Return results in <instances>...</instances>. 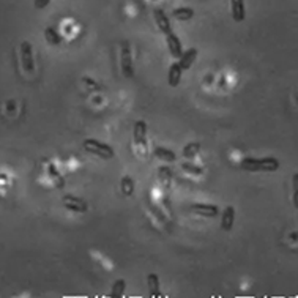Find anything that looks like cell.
<instances>
[{
	"mask_svg": "<svg viewBox=\"0 0 298 298\" xmlns=\"http://www.w3.org/2000/svg\"><path fill=\"white\" fill-rule=\"evenodd\" d=\"M240 167L246 172H276L281 167V163L274 156H265V158L246 156V158L242 160Z\"/></svg>",
	"mask_w": 298,
	"mask_h": 298,
	"instance_id": "6da1fadb",
	"label": "cell"
},
{
	"mask_svg": "<svg viewBox=\"0 0 298 298\" xmlns=\"http://www.w3.org/2000/svg\"><path fill=\"white\" fill-rule=\"evenodd\" d=\"M82 147L87 153H92L95 156H98L101 160H112L114 158V148L110 147L106 142H101L98 139H93V137H88L82 142Z\"/></svg>",
	"mask_w": 298,
	"mask_h": 298,
	"instance_id": "7a4b0ae2",
	"label": "cell"
},
{
	"mask_svg": "<svg viewBox=\"0 0 298 298\" xmlns=\"http://www.w3.org/2000/svg\"><path fill=\"white\" fill-rule=\"evenodd\" d=\"M120 68L125 79L134 78L133 54H131V46L128 41H122V46H120Z\"/></svg>",
	"mask_w": 298,
	"mask_h": 298,
	"instance_id": "3957f363",
	"label": "cell"
},
{
	"mask_svg": "<svg viewBox=\"0 0 298 298\" xmlns=\"http://www.w3.org/2000/svg\"><path fill=\"white\" fill-rule=\"evenodd\" d=\"M21 63L26 73L32 74L35 71V58H33V46L30 41L21 43Z\"/></svg>",
	"mask_w": 298,
	"mask_h": 298,
	"instance_id": "277c9868",
	"label": "cell"
},
{
	"mask_svg": "<svg viewBox=\"0 0 298 298\" xmlns=\"http://www.w3.org/2000/svg\"><path fill=\"white\" fill-rule=\"evenodd\" d=\"M62 204L66 210L74 212V213H87L88 212V204L84 199H81L74 194H65L62 197Z\"/></svg>",
	"mask_w": 298,
	"mask_h": 298,
	"instance_id": "5b68a950",
	"label": "cell"
},
{
	"mask_svg": "<svg viewBox=\"0 0 298 298\" xmlns=\"http://www.w3.org/2000/svg\"><path fill=\"white\" fill-rule=\"evenodd\" d=\"M133 137H134V144H136V147L147 152V123L144 120H137L134 123Z\"/></svg>",
	"mask_w": 298,
	"mask_h": 298,
	"instance_id": "8992f818",
	"label": "cell"
},
{
	"mask_svg": "<svg viewBox=\"0 0 298 298\" xmlns=\"http://www.w3.org/2000/svg\"><path fill=\"white\" fill-rule=\"evenodd\" d=\"M191 212L204 218H216L219 215V208L215 204H192Z\"/></svg>",
	"mask_w": 298,
	"mask_h": 298,
	"instance_id": "52a82bcc",
	"label": "cell"
},
{
	"mask_svg": "<svg viewBox=\"0 0 298 298\" xmlns=\"http://www.w3.org/2000/svg\"><path fill=\"white\" fill-rule=\"evenodd\" d=\"M235 224V208L232 205H227L221 213V229L224 232H230Z\"/></svg>",
	"mask_w": 298,
	"mask_h": 298,
	"instance_id": "ba28073f",
	"label": "cell"
},
{
	"mask_svg": "<svg viewBox=\"0 0 298 298\" xmlns=\"http://www.w3.org/2000/svg\"><path fill=\"white\" fill-rule=\"evenodd\" d=\"M166 41H167V48H169L170 55H172L174 58H180V55L183 54V48H182L180 38H178L174 32H170V33L166 35Z\"/></svg>",
	"mask_w": 298,
	"mask_h": 298,
	"instance_id": "9c48e42d",
	"label": "cell"
},
{
	"mask_svg": "<svg viewBox=\"0 0 298 298\" xmlns=\"http://www.w3.org/2000/svg\"><path fill=\"white\" fill-rule=\"evenodd\" d=\"M153 16H155L156 26H158V28H160L163 33L167 35V33L172 32V26H170V21H169V18L166 16L164 11L160 10V8H156V10L153 11Z\"/></svg>",
	"mask_w": 298,
	"mask_h": 298,
	"instance_id": "30bf717a",
	"label": "cell"
},
{
	"mask_svg": "<svg viewBox=\"0 0 298 298\" xmlns=\"http://www.w3.org/2000/svg\"><path fill=\"white\" fill-rule=\"evenodd\" d=\"M183 76V70L182 66L178 65V62H174L172 65L169 66V71H167V82L170 87H178L180 85V81Z\"/></svg>",
	"mask_w": 298,
	"mask_h": 298,
	"instance_id": "8fae6325",
	"label": "cell"
},
{
	"mask_svg": "<svg viewBox=\"0 0 298 298\" xmlns=\"http://www.w3.org/2000/svg\"><path fill=\"white\" fill-rule=\"evenodd\" d=\"M230 11H232V19L235 22H243L246 18L244 0H230Z\"/></svg>",
	"mask_w": 298,
	"mask_h": 298,
	"instance_id": "7c38bea8",
	"label": "cell"
},
{
	"mask_svg": "<svg viewBox=\"0 0 298 298\" xmlns=\"http://www.w3.org/2000/svg\"><path fill=\"white\" fill-rule=\"evenodd\" d=\"M196 58H197V49L196 48H190L188 51L183 52V54L180 55V58H178V65L182 66L183 71H186V70L191 68L192 63L196 62Z\"/></svg>",
	"mask_w": 298,
	"mask_h": 298,
	"instance_id": "4fadbf2b",
	"label": "cell"
},
{
	"mask_svg": "<svg viewBox=\"0 0 298 298\" xmlns=\"http://www.w3.org/2000/svg\"><path fill=\"white\" fill-rule=\"evenodd\" d=\"M147 284H148V295L152 298H161V289H160V276L156 273H148L147 276Z\"/></svg>",
	"mask_w": 298,
	"mask_h": 298,
	"instance_id": "5bb4252c",
	"label": "cell"
},
{
	"mask_svg": "<svg viewBox=\"0 0 298 298\" xmlns=\"http://www.w3.org/2000/svg\"><path fill=\"white\" fill-rule=\"evenodd\" d=\"M155 156L161 161L164 163H174L177 161V155L174 150H170V148H166V147H156L155 148Z\"/></svg>",
	"mask_w": 298,
	"mask_h": 298,
	"instance_id": "9a60e30c",
	"label": "cell"
},
{
	"mask_svg": "<svg viewBox=\"0 0 298 298\" xmlns=\"http://www.w3.org/2000/svg\"><path fill=\"white\" fill-rule=\"evenodd\" d=\"M134 188H136V185H134V180L131 175H123L122 180H120V191L123 192L125 197H131L134 194Z\"/></svg>",
	"mask_w": 298,
	"mask_h": 298,
	"instance_id": "2e32d148",
	"label": "cell"
},
{
	"mask_svg": "<svg viewBox=\"0 0 298 298\" xmlns=\"http://www.w3.org/2000/svg\"><path fill=\"white\" fill-rule=\"evenodd\" d=\"M44 38H46V41L49 44H52V46H58V44L62 43V35L58 33L54 27H46V28H44Z\"/></svg>",
	"mask_w": 298,
	"mask_h": 298,
	"instance_id": "e0dca14e",
	"label": "cell"
},
{
	"mask_svg": "<svg viewBox=\"0 0 298 298\" xmlns=\"http://www.w3.org/2000/svg\"><path fill=\"white\" fill-rule=\"evenodd\" d=\"M172 16L178 21H190L194 16V10L190 8V6H180V8H175L172 11Z\"/></svg>",
	"mask_w": 298,
	"mask_h": 298,
	"instance_id": "ac0fdd59",
	"label": "cell"
},
{
	"mask_svg": "<svg viewBox=\"0 0 298 298\" xmlns=\"http://www.w3.org/2000/svg\"><path fill=\"white\" fill-rule=\"evenodd\" d=\"M199 152H200V144L199 142H190L183 147L182 156H185V158H188V160H192L199 155Z\"/></svg>",
	"mask_w": 298,
	"mask_h": 298,
	"instance_id": "d6986e66",
	"label": "cell"
},
{
	"mask_svg": "<svg viewBox=\"0 0 298 298\" xmlns=\"http://www.w3.org/2000/svg\"><path fill=\"white\" fill-rule=\"evenodd\" d=\"M125 289H126V281L122 278L117 279L112 284V289H110V298H122L125 294Z\"/></svg>",
	"mask_w": 298,
	"mask_h": 298,
	"instance_id": "ffe728a7",
	"label": "cell"
},
{
	"mask_svg": "<svg viewBox=\"0 0 298 298\" xmlns=\"http://www.w3.org/2000/svg\"><path fill=\"white\" fill-rule=\"evenodd\" d=\"M180 167L185 170L186 174H191V175H202L204 174V167L192 164V163H182Z\"/></svg>",
	"mask_w": 298,
	"mask_h": 298,
	"instance_id": "44dd1931",
	"label": "cell"
},
{
	"mask_svg": "<svg viewBox=\"0 0 298 298\" xmlns=\"http://www.w3.org/2000/svg\"><path fill=\"white\" fill-rule=\"evenodd\" d=\"M51 3V0H35V8L36 10H43Z\"/></svg>",
	"mask_w": 298,
	"mask_h": 298,
	"instance_id": "7402d4cb",
	"label": "cell"
}]
</instances>
